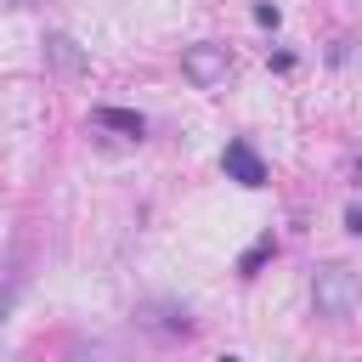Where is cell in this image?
<instances>
[{"label": "cell", "instance_id": "obj_1", "mask_svg": "<svg viewBox=\"0 0 362 362\" xmlns=\"http://www.w3.org/2000/svg\"><path fill=\"white\" fill-rule=\"evenodd\" d=\"M311 305H317V317L345 322V317L362 305V277H356L351 266H339V260L317 266V272H311Z\"/></svg>", "mask_w": 362, "mask_h": 362}, {"label": "cell", "instance_id": "obj_2", "mask_svg": "<svg viewBox=\"0 0 362 362\" xmlns=\"http://www.w3.org/2000/svg\"><path fill=\"white\" fill-rule=\"evenodd\" d=\"M181 74H187L198 90H221V85L232 79V51H226V45H209V40H204V45H187V51H181Z\"/></svg>", "mask_w": 362, "mask_h": 362}, {"label": "cell", "instance_id": "obj_3", "mask_svg": "<svg viewBox=\"0 0 362 362\" xmlns=\"http://www.w3.org/2000/svg\"><path fill=\"white\" fill-rule=\"evenodd\" d=\"M221 170H226V181H238V187H266V158H260L249 141H226Z\"/></svg>", "mask_w": 362, "mask_h": 362}, {"label": "cell", "instance_id": "obj_4", "mask_svg": "<svg viewBox=\"0 0 362 362\" xmlns=\"http://www.w3.org/2000/svg\"><path fill=\"white\" fill-rule=\"evenodd\" d=\"M45 62H51L57 74H68V79L90 74V57L79 51V40H74V34H45Z\"/></svg>", "mask_w": 362, "mask_h": 362}, {"label": "cell", "instance_id": "obj_5", "mask_svg": "<svg viewBox=\"0 0 362 362\" xmlns=\"http://www.w3.org/2000/svg\"><path fill=\"white\" fill-rule=\"evenodd\" d=\"M90 124H96V130H119L124 141H141V136H147V119H141L136 107H96Z\"/></svg>", "mask_w": 362, "mask_h": 362}, {"label": "cell", "instance_id": "obj_6", "mask_svg": "<svg viewBox=\"0 0 362 362\" xmlns=\"http://www.w3.org/2000/svg\"><path fill=\"white\" fill-rule=\"evenodd\" d=\"M272 249H277V238H272V232H260V238H255V243L238 255V277H255V272L272 260Z\"/></svg>", "mask_w": 362, "mask_h": 362}, {"label": "cell", "instance_id": "obj_7", "mask_svg": "<svg viewBox=\"0 0 362 362\" xmlns=\"http://www.w3.org/2000/svg\"><path fill=\"white\" fill-rule=\"evenodd\" d=\"M255 23H260V28H277V23H283V11H277V6H266V0H260V6H255Z\"/></svg>", "mask_w": 362, "mask_h": 362}, {"label": "cell", "instance_id": "obj_8", "mask_svg": "<svg viewBox=\"0 0 362 362\" xmlns=\"http://www.w3.org/2000/svg\"><path fill=\"white\" fill-rule=\"evenodd\" d=\"M345 232H356V238H362V204H351V209H345Z\"/></svg>", "mask_w": 362, "mask_h": 362}, {"label": "cell", "instance_id": "obj_9", "mask_svg": "<svg viewBox=\"0 0 362 362\" xmlns=\"http://www.w3.org/2000/svg\"><path fill=\"white\" fill-rule=\"evenodd\" d=\"M11 6H28V0H11Z\"/></svg>", "mask_w": 362, "mask_h": 362}]
</instances>
